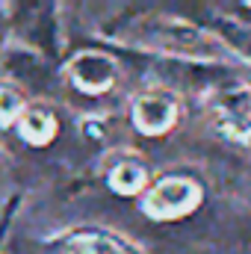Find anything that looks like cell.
I'll return each instance as SVG.
<instances>
[{"mask_svg": "<svg viewBox=\"0 0 251 254\" xmlns=\"http://www.w3.org/2000/svg\"><path fill=\"white\" fill-rule=\"evenodd\" d=\"M136 39L157 48V51H166V54H175V57H204V54H219L216 42L192 27L189 21L181 18H169V15H157V18H145L139 21L136 27Z\"/></svg>", "mask_w": 251, "mask_h": 254, "instance_id": "cell-1", "label": "cell"}, {"mask_svg": "<svg viewBox=\"0 0 251 254\" xmlns=\"http://www.w3.org/2000/svg\"><path fill=\"white\" fill-rule=\"evenodd\" d=\"M201 201V187L189 178H166L145 195V213L154 219H178L195 210Z\"/></svg>", "mask_w": 251, "mask_h": 254, "instance_id": "cell-2", "label": "cell"}, {"mask_svg": "<svg viewBox=\"0 0 251 254\" xmlns=\"http://www.w3.org/2000/svg\"><path fill=\"white\" fill-rule=\"evenodd\" d=\"M65 74H68V80H71L80 92H86V95H101V92H107V89L116 86V80H119V65H116L113 57H107V54L86 51V54H77V57L68 63Z\"/></svg>", "mask_w": 251, "mask_h": 254, "instance_id": "cell-3", "label": "cell"}, {"mask_svg": "<svg viewBox=\"0 0 251 254\" xmlns=\"http://www.w3.org/2000/svg\"><path fill=\"white\" fill-rule=\"evenodd\" d=\"M130 119L139 133L145 136H160L172 130L178 122V107L166 95H139L130 107Z\"/></svg>", "mask_w": 251, "mask_h": 254, "instance_id": "cell-4", "label": "cell"}, {"mask_svg": "<svg viewBox=\"0 0 251 254\" xmlns=\"http://www.w3.org/2000/svg\"><path fill=\"white\" fill-rule=\"evenodd\" d=\"M216 113L222 119V127L231 130V133L251 130V92L246 86H234V89L222 92Z\"/></svg>", "mask_w": 251, "mask_h": 254, "instance_id": "cell-5", "label": "cell"}, {"mask_svg": "<svg viewBox=\"0 0 251 254\" xmlns=\"http://www.w3.org/2000/svg\"><path fill=\"white\" fill-rule=\"evenodd\" d=\"M3 71L12 77V80H21V83H36L39 77H45V60L39 57V51H30V48H9L3 57Z\"/></svg>", "mask_w": 251, "mask_h": 254, "instance_id": "cell-6", "label": "cell"}, {"mask_svg": "<svg viewBox=\"0 0 251 254\" xmlns=\"http://www.w3.org/2000/svg\"><path fill=\"white\" fill-rule=\"evenodd\" d=\"M18 133L33 145H45L57 133V116L48 107H27L18 119Z\"/></svg>", "mask_w": 251, "mask_h": 254, "instance_id": "cell-7", "label": "cell"}, {"mask_svg": "<svg viewBox=\"0 0 251 254\" xmlns=\"http://www.w3.org/2000/svg\"><path fill=\"white\" fill-rule=\"evenodd\" d=\"M148 181V169L142 160L136 157H122L113 169H110V187L119 192V195H133L145 187Z\"/></svg>", "mask_w": 251, "mask_h": 254, "instance_id": "cell-8", "label": "cell"}, {"mask_svg": "<svg viewBox=\"0 0 251 254\" xmlns=\"http://www.w3.org/2000/svg\"><path fill=\"white\" fill-rule=\"evenodd\" d=\"M60 254H127L113 237L95 234V231H80L71 234L68 240H63Z\"/></svg>", "mask_w": 251, "mask_h": 254, "instance_id": "cell-9", "label": "cell"}, {"mask_svg": "<svg viewBox=\"0 0 251 254\" xmlns=\"http://www.w3.org/2000/svg\"><path fill=\"white\" fill-rule=\"evenodd\" d=\"M219 33H222V39L234 51H240L243 57L251 60V27L249 24H240V21H231V18H219Z\"/></svg>", "mask_w": 251, "mask_h": 254, "instance_id": "cell-10", "label": "cell"}, {"mask_svg": "<svg viewBox=\"0 0 251 254\" xmlns=\"http://www.w3.org/2000/svg\"><path fill=\"white\" fill-rule=\"evenodd\" d=\"M21 113H24V104H21L18 92L9 86H0V122L9 125V122L21 119Z\"/></svg>", "mask_w": 251, "mask_h": 254, "instance_id": "cell-11", "label": "cell"}]
</instances>
